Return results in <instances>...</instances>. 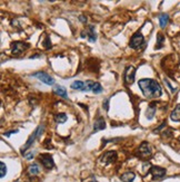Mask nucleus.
Instances as JSON below:
<instances>
[{
	"label": "nucleus",
	"instance_id": "nucleus-31",
	"mask_svg": "<svg viewBox=\"0 0 180 182\" xmlns=\"http://www.w3.org/2000/svg\"><path fill=\"white\" fill-rule=\"evenodd\" d=\"M90 182H97V181H90Z\"/></svg>",
	"mask_w": 180,
	"mask_h": 182
},
{
	"label": "nucleus",
	"instance_id": "nucleus-30",
	"mask_svg": "<svg viewBox=\"0 0 180 182\" xmlns=\"http://www.w3.org/2000/svg\"><path fill=\"white\" fill-rule=\"evenodd\" d=\"M105 108L106 110H108V101H106L105 102Z\"/></svg>",
	"mask_w": 180,
	"mask_h": 182
},
{
	"label": "nucleus",
	"instance_id": "nucleus-23",
	"mask_svg": "<svg viewBox=\"0 0 180 182\" xmlns=\"http://www.w3.org/2000/svg\"><path fill=\"white\" fill-rule=\"evenodd\" d=\"M92 92H94V94H99V93H101V92H102V86L99 83H96V84H94V88H92Z\"/></svg>",
	"mask_w": 180,
	"mask_h": 182
},
{
	"label": "nucleus",
	"instance_id": "nucleus-17",
	"mask_svg": "<svg viewBox=\"0 0 180 182\" xmlns=\"http://www.w3.org/2000/svg\"><path fill=\"white\" fill-rule=\"evenodd\" d=\"M169 21V16L167 14H161L159 16V23H160V27L161 28H165L167 26V24Z\"/></svg>",
	"mask_w": 180,
	"mask_h": 182
},
{
	"label": "nucleus",
	"instance_id": "nucleus-3",
	"mask_svg": "<svg viewBox=\"0 0 180 182\" xmlns=\"http://www.w3.org/2000/svg\"><path fill=\"white\" fill-rule=\"evenodd\" d=\"M29 48V44L22 42H15L11 44V52L14 55H20Z\"/></svg>",
	"mask_w": 180,
	"mask_h": 182
},
{
	"label": "nucleus",
	"instance_id": "nucleus-8",
	"mask_svg": "<svg viewBox=\"0 0 180 182\" xmlns=\"http://www.w3.org/2000/svg\"><path fill=\"white\" fill-rule=\"evenodd\" d=\"M149 172H150V174L152 175V178L154 179H161L166 175V169L160 168V167H157V165L151 167V169H150Z\"/></svg>",
	"mask_w": 180,
	"mask_h": 182
},
{
	"label": "nucleus",
	"instance_id": "nucleus-5",
	"mask_svg": "<svg viewBox=\"0 0 180 182\" xmlns=\"http://www.w3.org/2000/svg\"><path fill=\"white\" fill-rule=\"evenodd\" d=\"M136 76V68L134 66H127L124 71V83L126 84H132L135 82Z\"/></svg>",
	"mask_w": 180,
	"mask_h": 182
},
{
	"label": "nucleus",
	"instance_id": "nucleus-28",
	"mask_svg": "<svg viewBox=\"0 0 180 182\" xmlns=\"http://www.w3.org/2000/svg\"><path fill=\"white\" fill-rule=\"evenodd\" d=\"M17 132H18V130H14V131H11V132H7L4 135H6V136H9V135H11L12 133H17Z\"/></svg>",
	"mask_w": 180,
	"mask_h": 182
},
{
	"label": "nucleus",
	"instance_id": "nucleus-26",
	"mask_svg": "<svg viewBox=\"0 0 180 182\" xmlns=\"http://www.w3.org/2000/svg\"><path fill=\"white\" fill-rule=\"evenodd\" d=\"M45 47L47 48V49H49L50 47H51V42H50V39H49L48 37L46 38V42H45Z\"/></svg>",
	"mask_w": 180,
	"mask_h": 182
},
{
	"label": "nucleus",
	"instance_id": "nucleus-19",
	"mask_svg": "<svg viewBox=\"0 0 180 182\" xmlns=\"http://www.w3.org/2000/svg\"><path fill=\"white\" fill-rule=\"evenodd\" d=\"M87 36H88V38H89L90 42H96V38H97V36H96V34H94V26L89 27V31H88Z\"/></svg>",
	"mask_w": 180,
	"mask_h": 182
},
{
	"label": "nucleus",
	"instance_id": "nucleus-9",
	"mask_svg": "<svg viewBox=\"0 0 180 182\" xmlns=\"http://www.w3.org/2000/svg\"><path fill=\"white\" fill-rule=\"evenodd\" d=\"M40 162H41L47 169H52V168L55 167V162H53L52 156L49 155V154H41V155H40Z\"/></svg>",
	"mask_w": 180,
	"mask_h": 182
},
{
	"label": "nucleus",
	"instance_id": "nucleus-18",
	"mask_svg": "<svg viewBox=\"0 0 180 182\" xmlns=\"http://www.w3.org/2000/svg\"><path fill=\"white\" fill-rule=\"evenodd\" d=\"M83 86H85V83L81 82V80H76L71 84V88L72 89H78V91H82Z\"/></svg>",
	"mask_w": 180,
	"mask_h": 182
},
{
	"label": "nucleus",
	"instance_id": "nucleus-6",
	"mask_svg": "<svg viewBox=\"0 0 180 182\" xmlns=\"http://www.w3.org/2000/svg\"><path fill=\"white\" fill-rule=\"evenodd\" d=\"M32 76H34V77H37L38 80H40L41 82H44L45 84H47V85H53V83H55V80H53L50 75H48L47 73L37 72V73H34Z\"/></svg>",
	"mask_w": 180,
	"mask_h": 182
},
{
	"label": "nucleus",
	"instance_id": "nucleus-22",
	"mask_svg": "<svg viewBox=\"0 0 180 182\" xmlns=\"http://www.w3.org/2000/svg\"><path fill=\"white\" fill-rule=\"evenodd\" d=\"M6 174H7V167H6V164L4 162H1L0 163V177L4 178Z\"/></svg>",
	"mask_w": 180,
	"mask_h": 182
},
{
	"label": "nucleus",
	"instance_id": "nucleus-12",
	"mask_svg": "<svg viewBox=\"0 0 180 182\" xmlns=\"http://www.w3.org/2000/svg\"><path fill=\"white\" fill-rule=\"evenodd\" d=\"M37 139V135H36V132H34L31 135L29 136V140L27 141L26 142V144L23 145V148H22V150H21V153L22 154H25V152H26V150H28V149L31 146V145L34 144V140Z\"/></svg>",
	"mask_w": 180,
	"mask_h": 182
},
{
	"label": "nucleus",
	"instance_id": "nucleus-2",
	"mask_svg": "<svg viewBox=\"0 0 180 182\" xmlns=\"http://www.w3.org/2000/svg\"><path fill=\"white\" fill-rule=\"evenodd\" d=\"M129 46L134 49H140L141 47H145V38H143L142 34L141 33H136V34L132 35Z\"/></svg>",
	"mask_w": 180,
	"mask_h": 182
},
{
	"label": "nucleus",
	"instance_id": "nucleus-7",
	"mask_svg": "<svg viewBox=\"0 0 180 182\" xmlns=\"http://www.w3.org/2000/svg\"><path fill=\"white\" fill-rule=\"evenodd\" d=\"M152 153V150H151V146L148 142H142L140 146H139V154L141 158H149Z\"/></svg>",
	"mask_w": 180,
	"mask_h": 182
},
{
	"label": "nucleus",
	"instance_id": "nucleus-24",
	"mask_svg": "<svg viewBox=\"0 0 180 182\" xmlns=\"http://www.w3.org/2000/svg\"><path fill=\"white\" fill-rule=\"evenodd\" d=\"M162 44H164V36H162V35H158V42H157V45H156V48H157V49L161 48Z\"/></svg>",
	"mask_w": 180,
	"mask_h": 182
},
{
	"label": "nucleus",
	"instance_id": "nucleus-25",
	"mask_svg": "<svg viewBox=\"0 0 180 182\" xmlns=\"http://www.w3.org/2000/svg\"><path fill=\"white\" fill-rule=\"evenodd\" d=\"M44 127H45L44 125H39L37 127V130L34 131V132H36V135H37V139L38 137H40V135L42 134V132H44Z\"/></svg>",
	"mask_w": 180,
	"mask_h": 182
},
{
	"label": "nucleus",
	"instance_id": "nucleus-1",
	"mask_svg": "<svg viewBox=\"0 0 180 182\" xmlns=\"http://www.w3.org/2000/svg\"><path fill=\"white\" fill-rule=\"evenodd\" d=\"M138 85L143 95L148 99H157V97H160L162 94L161 86L154 80L143 78V80H139Z\"/></svg>",
	"mask_w": 180,
	"mask_h": 182
},
{
	"label": "nucleus",
	"instance_id": "nucleus-13",
	"mask_svg": "<svg viewBox=\"0 0 180 182\" xmlns=\"http://www.w3.org/2000/svg\"><path fill=\"white\" fill-rule=\"evenodd\" d=\"M156 107H157V103L154 102L151 103L149 106H148V110H147L146 116L148 120H151V118L154 116V113H156Z\"/></svg>",
	"mask_w": 180,
	"mask_h": 182
},
{
	"label": "nucleus",
	"instance_id": "nucleus-10",
	"mask_svg": "<svg viewBox=\"0 0 180 182\" xmlns=\"http://www.w3.org/2000/svg\"><path fill=\"white\" fill-rule=\"evenodd\" d=\"M106 127V121L104 118H99L97 121L94 122V132H98V131H101Z\"/></svg>",
	"mask_w": 180,
	"mask_h": 182
},
{
	"label": "nucleus",
	"instance_id": "nucleus-4",
	"mask_svg": "<svg viewBox=\"0 0 180 182\" xmlns=\"http://www.w3.org/2000/svg\"><path fill=\"white\" fill-rule=\"evenodd\" d=\"M117 160V153L115 151H108L104 153L100 158V162L104 164H111L116 162Z\"/></svg>",
	"mask_w": 180,
	"mask_h": 182
},
{
	"label": "nucleus",
	"instance_id": "nucleus-11",
	"mask_svg": "<svg viewBox=\"0 0 180 182\" xmlns=\"http://www.w3.org/2000/svg\"><path fill=\"white\" fill-rule=\"evenodd\" d=\"M53 93L56 95L61 96V97H64V99H68L66 88L62 87V86H60V85H55V87H53Z\"/></svg>",
	"mask_w": 180,
	"mask_h": 182
},
{
	"label": "nucleus",
	"instance_id": "nucleus-20",
	"mask_svg": "<svg viewBox=\"0 0 180 182\" xmlns=\"http://www.w3.org/2000/svg\"><path fill=\"white\" fill-rule=\"evenodd\" d=\"M94 84L92 80H87L86 83H85V86H83L82 91L83 92H89V91H92V88H94Z\"/></svg>",
	"mask_w": 180,
	"mask_h": 182
},
{
	"label": "nucleus",
	"instance_id": "nucleus-29",
	"mask_svg": "<svg viewBox=\"0 0 180 182\" xmlns=\"http://www.w3.org/2000/svg\"><path fill=\"white\" fill-rule=\"evenodd\" d=\"M79 19H80L82 23H86V21H87V18L85 17V16H80V17H79Z\"/></svg>",
	"mask_w": 180,
	"mask_h": 182
},
{
	"label": "nucleus",
	"instance_id": "nucleus-21",
	"mask_svg": "<svg viewBox=\"0 0 180 182\" xmlns=\"http://www.w3.org/2000/svg\"><path fill=\"white\" fill-rule=\"evenodd\" d=\"M57 123H64L67 121V115L64 113H60V114H57L56 118H55Z\"/></svg>",
	"mask_w": 180,
	"mask_h": 182
},
{
	"label": "nucleus",
	"instance_id": "nucleus-16",
	"mask_svg": "<svg viewBox=\"0 0 180 182\" xmlns=\"http://www.w3.org/2000/svg\"><path fill=\"white\" fill-rule=\"evenodd\" d=\"M39 171H40V169H39V165L36 163L34 164H30L29 167H28V173H29L30 175H36L39 173Z\"/></svg>",
	"mask_w": 180,
	"mask_h": 182
},
{
	"label": "nucleus",
	"instance_id": "nucleus-15",
	"mask_svg": "<svg viewBox=\"0 0 180 182\" xmlns=\"http://www.w3.org/2000/svg\"><path fill=\"white\" fill-rule=\"evenodd\" d=\"M170 118L172 121H180V104H178L176 107H175V110L172 111V113L170 115Z\"/></svg>",
	"mask_w": 180,
	"mask_h": 182
},
{
	"label": "nucleus",
	"instance_id": "nucleus-14",
	"mask_svg": "<svg viewBox=\"0 0 180 182\" xmlns=\"http://www.w3.org/2000/svg\"><path fill=\"white\" fill-rule=\"evenodd\" d=\"M135 178H136V174L134 172H126V173H124V174L120 177V179H121L122 182H132L135 180Z\"/></svg>",
	"mask_w": 180,
	"mask_h": 182
},
{
	"label": "nucleus",
	"instance_id": "nucleus-27",
	"mask_svg": "<svg viewBox=\"0 0 180 182\" xmlns=\"http://www.w3.org/2000/svg\"><path fill=\"white\" fill-rule=\"evenodd\" d=\"M25 156H26L27 160H31L34 158V153L32 152H29V153H25Z\"/></svg>",
	"mask_w": 180,
	"mask_h": 182
}]
</instances>
